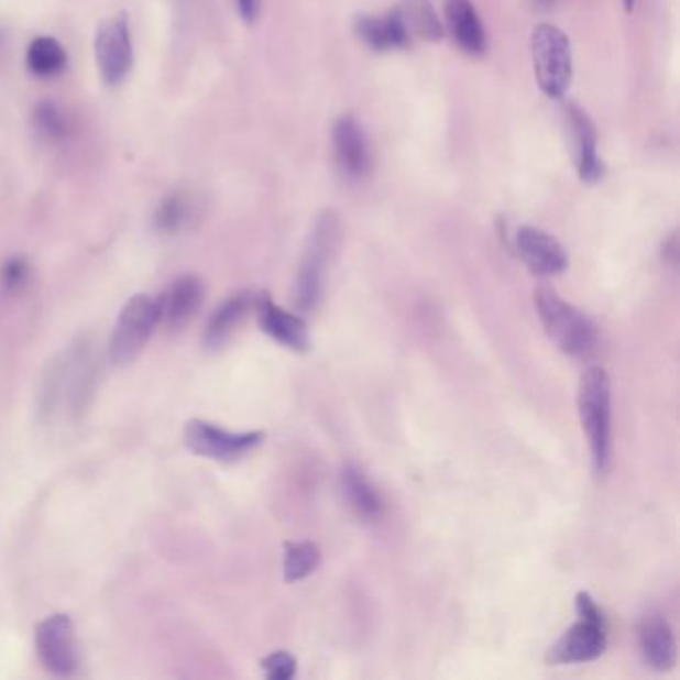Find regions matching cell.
Returning <instances> with one entry per match:
<instances>
[{
	"label": "cell",
	"instance_id": "cell-1",
	"mask_svg": "<svg viewBox=\"0 0 680 680\" xmlns=\"http://www.w3.org/2000/svg\"><path fill=\"white\" fill-rule=\"evenodd\" d=\"M96 358L92 343L78 340L48 363L39 395V415L51 421L58 412L78 419L95 395Z\"/></svg>",
	"mask_w": 680,
	"mask_h": 680
},
{
	"label": "cell",
	"instance_id": "cell-2",
	"mask_svg": "<svg viewBox=\"0 0 680 680\" xmlns=\"http://www.w3.org/2000/svg\"><path fill=\"white\" fill-rule=\"evenodd\" d=\"M341 244V220L333 210H323L309 230L294 282V306L308 314L316 309L323 296L326 277Z\"/></svg>",
	"mask_w": 680,
	"mask_h": 680
},
{
	"label": "cell",
	"instance_id": "cell-3",
	"mask_svg": "<svg viewBox=\"0 0 680 680\" xmlns=\"http://www.w3.org/2000/svg\"><path fill=\"white\" fill-rule=\"evenodd\" d=\"M611 377L605 368H589L579 382L577 407L596 473H605L611 463Z\"/></svg>",
	"mask_w": 680,
	"mask_h": 680
},
{
	"label": "cell",
	"instance_id": "cell-4",
	"mask_svg": "<svg viewBox=\"0 0 680 680\" xmlns=\"http://www.w3.org/2000/svg\"><path fill=\"white\" fill-rule=\"evenodd\" d=\"M535 308L549 340L571 358H586L596 348V326L585 311L564 301L553 287L535 292Z\"/></svg>",
	"mask_w": 680,
	"mask_h": 680
},
{
	"label": "cell",
	"instance_id": "cell-5",
	"mask_svg": "<svg viewBox=\"0 0 680 680\" xmlns=\"http://www.w3.org/2000/svg\"><path fill=\"white\" fill-rule=\"evenodd\" d=\"M579 621L547 652L549 665H581L596 660L606 649V625L595 599L581 591L574 599Z\"/></svg>",
	"mask_w": 680,
	"mask_h": 680
},
{
	"label": "cell",
	"instance_id": "cell-6",
	"mask_svg": "<svg viewBox=\"0 0 680 680\" xmlns=\"http://www.w3.org/2000/svg\"><path fill=\"white\" fill-rule=\"evenodd\" d=\"M533 68L542 95L563 98L573 78L571 41L559 26L542 22L531 36Z\"/></svg>",
	"mask_w": 680,
	"mask_h": 680
},
{
	"label": "cell",
	"instance_id": "cell-7",
	"mask_svg": "<svg viewBox=\"0 0 680 680\" xmlns=\"http://www.w3.org/2000/svg\"><path fill=\"white\" fill-rule=\"evenodd\" d=\"M158 326L160 311L156 299L144 294L128 299L127 306L118 316L112 338L108 343L110 360L117 365L134 362Z\"/></svg>",
	"mask_w": 680,
	"mask_h": 680
},
{
	"label": "cell",
	"instance_id": "cell-8",
	"mask_svg": "<svg viewBox=\"0 0 680 680\" xmlns=\"http://www.w3.org/2000/svg\"><path fill=\"white\" fill-rule=\"evenodd\" d=\"M264 441H266L264 431L235 434L204 419H191L184 427V443L194 456L222 463H232L245 458Z\"/></svg>",
	"mask_w": 680,
	"mask_h": 680
},
{
	"label": "cell",
	"instance_id": "cell-9",
	"mask_svg": "<svg viewBox=\"0 0 680 680\" xmlns=\"http://www.w3.org/2000/svg\"><path fill=\"white\" fill-rule=\"evenodd\" d=\"M34 647L44 669L56 677H70L78 670V645L73 618L53 615L36 625Z\"/></svg>",
	"mask_w": 680,
	"mask_h": 680
},
{
	"label": "cell",
	"instance_id": "cell-10",
	"mask_svg": "<svg viewBox=\"0 0 680 680\" xmlns=\"http://www.w3.org/2000/svg\"><path fill=\"white\" fill-rule=\"evenodd\" d=\"M96 64L105 85L118 86L127 80L134 63L132 34L124 14L102 22L96 31Z\"/></svg>",
	"mask_w": 680,
	"mask_h": 680
},
{
	"label": "cell",
	"instance_id": "cell-11",
	"mask_svg": "<svg viewBox=\"0 0 680 680\" xmlns=\"http://www.w3.org/2000/svg\"><path fill=\"white\" fill-rule=\"evenodd\" d=\"M331 144L336 164L348 180H365L372 174V144L358 118L351 114L338 118L331 130Z\"/></svg>",
	"mask_w": 680,
	"mask_h": 680
},
{
	"label": "cell",
	"instance_id": "cell-12",
	"mask_svg": "<svg viewBox=\"0 0 680 680\" xmlns=\"http://www.w3.org/2000/svg\"><path fill=\"white\" fill-rule=\"evenodd\" d=\"M517 254L537 276H559L569 266V254L555 235L535 226H523L513 238Z\"/></svg>",
	"mask_w": 680,
	"mask_h": 680
},
{
	"label": "cell",
	"instance_id": "cell-13",
	"mask_svg": "<svg viewBox=\"0 0 680 680\" xmlns=\"http://www.w3.org/2000/svg\"><path fill=\"white\" fill-rule=\"evenodd\" d=\"M567 130L573 144L574 168L585 184H596L605 176V162L599 156V136L595 122L583 108L569 105L564 108Z\"/></svg>",
	"mask_w": 680,
	"mask_h": 680
},
{
	"label": "cell",
	"instance_id": "cell-14",
	"mask_svg": "<svg viewBox=\"0 0 680 680\" xmlns=\"http://www.w3.org/2000/svg\"><path fill=\"white\" fill-rule=\"evenodd\" d=\"M204 296H206V287L200 277L194 274L176 277L156 299L160 323L166 330H184L202 309Z\"/></svg>",
	"mask_w": 680,
	"mask_h": 680
},
{
	"label": "cell",
	"instance_id": "cell-15",
	"mask_svg": "<svg viewBox=\"0 0 680 680\" xmlns=\"http://www.w3.org/2000/svg\"><path fill=\"white\" fill-rule=\"evenodd\" d=\"M255 316L264 333L292 351H308L311 346L306 319L274 304L267 292L254 296Z\"/></svg>",
	"mask_w": 680,
	"mask_h": 680
},
{
	"label": "cell",
	"instance_id": "cell-16",
	"mask_svg": "<svg viewBox=\"0 0 680 680\" xmlns=\"http://www.w3.org/2000/svg\"><path fill=\"white\" fill-rule=\"evenodd\" d=\"M353 32L375 53L402 51L407 48L414 39L397 9L385 14H358L353 21Z\"/></svg>",
	"mask_w": 680,
	"mask_h": 680
},
{
	"label": "cell",
	"instance_id": "cell-17",
	"mask_svg": "<svg viewBox=\"0 0 680 680\" xmlns=\"http://www.w3.org/2000/svg\"><path fill=\"white\" fill-rule=\"evenodd\" d=\"M638 643L647 667L655 670H669L677 662V640L669 621L657 611H650L640 618Z\"/></svg>",
	"mask_w": 680,
	"mask_h": 680
},
{
	"label": "cell",
	"instance_id": "cell-18",
	"mask_svg": "<svg viewBox=\"0 0 680 680\" xmlns=\"http://www.w3.org/2000/svg\"><path fill=\"white\" fill-rule=\"evenodd\" d=\"M446 22L449 34L463 53L475 58L487 53V32L471 0H447Z\"/></svg>",
	"mask_w": 680,
	"mask_h": 680
},
{
	"label": "cell",
	"instance_id": "cell-19",
	"mask_svg": "<svg viewBox=\"0 0 680 680\" xmlns=\"http://www.w3.org/2000/svg\"><path fill=\"white\" fill-rule=\"evenodd\" d=\"M254 306V294L238 292L234 296L223 299L218 308L213 309L212 316L204 330V348L208 351L222 350L228 341L234 338L235 331L244 323L250 309Z\"/></svg>",
	"mask_w": 680,
	"mask_h": 680
},
{
	"label": "cell",
	"instance_id": "cell-20",
	"mask_svg": "<svg viewBox=\"0 0 680 680\" xmlns=\"http://www.w3.org/2000/svg\"><path fill=\"white\" fill-rule=\"evenodd\" d=\"M341 490L351 509L363 522H377L383 515V501L370 478L358 465L341 469Z\"/></svg>",
	"mask_w": 680,
	"mask_h": 680
},
{
	"label": "cell",
	"instance_id": "cell-21",
	"mask_svg": "<svg viewBox=\"0 0 680 680\" xmlns=\"http://www.w3.org/2000/svg\"><path fill=\"white\" fill-rule=\"evenodd\" d=\"M198 204L188 191H172L154 212V226L162 234L176 235L196 222Z\"/></svg>",
	"mask_w": 680,
	"mask_h": 680
},
{
	"label": "cell",
	"instance_id": "cell-22",
	"mask_svg": "<svg viewBox=\"0 0 680 680\" xmlns=\"http://www.w3.org/2000/svg\"><path fill=\"white\" fill-rule=\"evenodd\" d=\"M397 11L412 36L437 43L443 39V24L429 0H402Z\"/></svg>",
	"mask_w": 680,
	"mask_h": 680
},
{
	"label": "cell",
	"instance_id": "cell-23",
	"mask_svg": "<svg viewBox=\"0 0 680 680\" xmlns=\"http://www.w3.org/2000/svg\"><path fill=\"white\" fill-rule=\"evenodd\" d=\"M68 64V54L63 44L53 36H36L26 51V66L34 76L61 75Z\"/></svg>",
	"mask_w": 680,
	"mask_h": 680
},
{
	"label": "cell",
	"instance_id": "cell-24",
	"mask_svg": "<svg viewBox=\"0 0 680 680\" xmlns=\"http://www.w3.org/2000/svg\"><path fill=\"white\" fill-rule=\"evenodd\" d=\"M321 563V549L318 542H286L284 557V577L287 583H298L314 573Z\"/></svg>",
	"mask_w": 680,
	"mask_h": 680
},
{
	"label": "cell",
	"instance_id": "cell-25",
	"mask_svg": "<svg viewBox=\"0 0 680 680\" xmlns=\"http://www.w3.org/2000/svg\"><path fill=\"white\" fill-rule=\"evenodd\" d=\"M32 122L36 132L48 142H58L68 134V118L64 114L63 108L53 100H44L36 105L32 112Z\"/></svg>",
	"mask_w": 680,
	"mask_h": 680
},
{
	"label": "cell",
	"instance_id": "cell-26",
	"mask_svg": "<svg viewBox=\"0 0 680 680\" xmlns=\"http://www.w3.org/2000/svg\"><path fill=\"white\" fill-rule=\"evenodd\" d=\"M31 262L24 255H11L0 264V287L9 296H19L31 282Z\"/></svg>",
	"mask_w": 680,
	"mask_h": 680
},
{
	"label": "cell",
	"instance_id": "cell-27",
	"mask_svg": "<svg viewBox=\"0 0 680 680\" xmlns=\"http://www.w3.org/2000/svg\"><path fill=\"white\" fill-rule=\"evenodd\" d=\"M262 670L266 672L267 679L289 680L296 677L298 662L286 650H277L262 660Z\"/></svg>",
	"mask_w": 680,
	"mask_h": 680
},
{
	"label": "cell",
	"instance_id": "cell-28",
	"mask_svg": "<svg viewBox=\"0 0 680 680\" xmlns=\"http://www.w3.org/2000/svg\"><path fill=\"white\" fill-rule=\"evenodd\" d=\"M262 4L264 0H234L235 11L238 17L245 22V24H254L262 14Z\"/></svg>",
	"mask_w": 680,
	"mask_h": 680
},
{
	"label": "cell",
	"instance_id": "cell-29",
	"mask_svg": "<svg viewBox=\"0 0 680 680\" xmlns=\"http://www.w3.org/2000/svg\"><path fill=\"white\" fill-rule=\"evenodd\" d=\"M665 250V260H669L670 264L674 266L677 264V257H679V242H677V232L670 234L669 240L662 245Z\"/></svg>",
	"mask_w": 680,
	"mask_h": 680
},
{
	"label": "cell",
	"instance_id": "cell-30",
	"mask_svg": "<svg viewBox=\"0 0 680 680\" xmlns=\"http://www.w3.org/2000/svg\"><path fill=\"white\" fill-rule=\"evenodd\" d=\"M557 2H559V0H531L535 11H549V9H553Z\"/></svg>",
	"mask_w": 680,
	"mask_h": 680
},
{
	"label": "cell",
	"instance_id": "cell-31",
	"mask_svg": "<svg viewBox=\"0 0 680 680\" xmlns=\"http://www.w3.org/2000/svg\"><path fill=\"white\" fill-rule=\"evenodd\" d=\"M623 2H625V9L630 12L635 9V2H637V0H623Z\"/></svg>",
	"mask_w": 680,
	"mask_h": 680
}]
</instances>
